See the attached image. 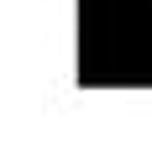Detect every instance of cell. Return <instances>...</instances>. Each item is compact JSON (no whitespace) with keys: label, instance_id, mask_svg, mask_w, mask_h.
I'll list each match as a JSON object with an SVG mask.
<instances>
[{"label":"cell","instance_id":"obj_1","mask_svg":"<svg viewBox=\"0 0 152 157\" xmlns=\"http://www.w3.org/2000/svg\"><path fill=\"white\" fill-rule=\"evenodd\" d=\"M79 84H152V0H79Z\"/></svg>","mask_w":152,"mask_h":157}]
</instances>
